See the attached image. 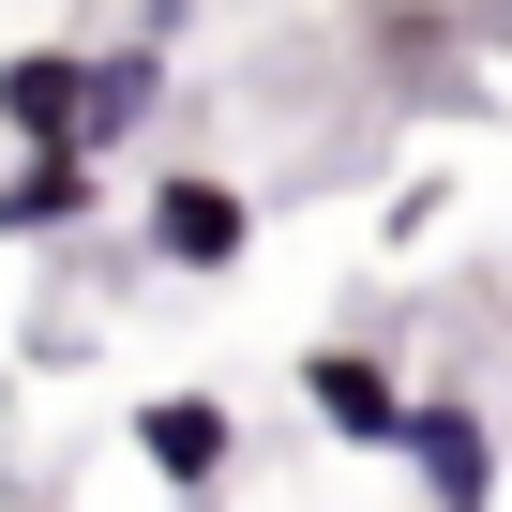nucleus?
I'll use <instances>...</instances> for the list:
<instances>
[{"instance_id":"f257e3e1","label":"nucleus","mask_w":512,"mask_h":512,"mask_svg":"<svg viewBox=\"0 0 512 512\" xmlns=\"http://www.w3.org/2000/svg\"><path fill=\"white\" fill-rule=\"evenodd\" d=\"M136 241H151V272H241V256H256V196L226 166H166L136 196Z\"/></svg>"},{"instance_id":"f03ea898","label":"nucleus","mask_w":512,"mask_h":512,"mask_svg":"<svg viewBox=\"0 0 512 512\" xmlns=\"http://www.w3.org/2000/svg\"><path fill=\"white\" fill-rule=\"evenodd\" d=\"M121 452H136L181 512H211V497H226V467H241V407H226V392H136Z\"/></svg>"},{"instance_id":"7ed1b4c3","label":"nucleus","mask_w":512,"mask_h":512,"mask_svg":"<svg viewBox=\"0 0 512 512\" xmlns=\"http://www.w3.org/2000/svg\"><path fill=\"white\" fill-rule=\"evenodd\" d=\"M392 467L422 482V512H497V422H482L467 392H407Z\"/></svg>"},{"instance_id":"20e7f679","label":"nucleus","mask_w":512,"mask_h":512,"mask_svg":"<svg viewBox=\"0 0 512 512\" xmlns=\"http://www.w3.org/2000/svg\"><path fill=\"white\" fill-rule=\"evenodd\" d=\"M151 121H166V46H151V31H136V46H91V91H76V151H91V166H121Z\"/></svg>"},{"instance_id":"39448f33","label":"nucleus","mask_w":512,"mask_h":512,"mask_svg":"<svg viewBox=\"0 0 512 512\" xmlns=\"http://www.w3.org/2000/svg\"><path fill=\"white\" fill-rule=\"evenodd\" d=\"M91 46H0V151H76Z\"/></svg>"},{"instance_id":"423d86ee","label":"nucleus","mask_w":512,"mask_h":512,"mask_svg":"<svg viewBox=\"0 0 512 512\" xmlns=\"http://www.w3.org/2000/svg\"><path fill=\"white\" fill-rule=\"evenodd\" d=\"M91 211H121L91 151H16V166H0V241H76Z\"/></svg>"},{"instance_id":"0eeeda50","label":"nucleus","mask_w":512,"mask_h":512,"mask_svg":"<svg viewBox=\"0 0 512 512\" xmlns=\"http://www.w3.org/2000/svg\"><path fill=\"white\" fill-rule=\"evenodd\" d=\"M302 407H317L347 452H392V422H407V377H392L377 347H317V362H302Z\"/></svg>"},{"instance_id":"6e6552de","label":"nucleus","mask_w":512,"mask_h":512,"mask_svg":"<svg viewBox=\"0 0 512 512\" xmlns=\"http://www.w3.org/2000/svg\"><path fill=\"white\" fill-rule=\"evenodd\" d=\"M482 16H497V31H512V0H482Z\"/></svg>"}]
</instances>
